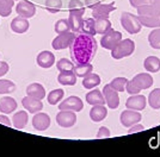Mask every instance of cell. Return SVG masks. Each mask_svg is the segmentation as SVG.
<instances>
[{"label": "cell", "instance_id": "obj_1", "mask_svg": "<svg viewBox=\"0 0 160 157\" xmlns=\"http://www.w3.org/2000/svg\"><path fill=\"white\" fill-rule=\"evenodd\" d=\"M97 51V40L93 36L79 32L71 45V56L77 64L91 63Z\"/></svg>", "mask_w": 160, "mask_h": 157}, {"label": "cell", "instance_id": "obj_2", "mask_svg": "<svg viewBox=\"0 0 160 157\" xmlns=\"http://www.w3.org/2000/svg\"><path fill=\"white\" fill-rule=\"evenodd\" d=\"M121 24H122V27L130 35H136L142 29L138 16L129 12H123L121 14Z\"/></svg>", "mask_w": 160, "mask_h": 157}, {"label": "cell", "instance_id": "obj_3", "mask_svg": "<svg viewBox=\"0 0 160 157\" xmlns=\"http://www.w3.org/2000/svg\"><path fill=\"white\" fill-rule=\"evenodd\" d=\"M134 51H135V43L133 40L129 38H122L120 43L111 50V56L115 59H122L130 56Z\"/></svg>", "mask_w": 160, "mask_h": 157}, {"label": "cell", "instance_id": "obj_4", "mask_svg": "<svg viewBox=\"0 0 160 157\" xmlns=\"http://www.w3.org/2000/svg\"><path fill=\"white\" fill-rule=\"evenodd\" d=\"M74 38H75V32H63V33H59L55 38L53 39L52 42V46H53L54 50H63V49H67L72 45Z\"/></svg>", "mask_w": 160, "mask_h": 157}, {"label": "cell", "instance_id": "obj_5", "mask_svg": "<svg viewBox=\"0 0 160 157\" xmlns=\"http://www.w3.org/2000/svg\"><path fill=\"white\" fill-rule=\"evenodd\" d=\"M121 40H122V33L120 31H116V30L111 29L109 32L103 35V37L100 39V45L103 46L104 49L111 51Z\"/></svg>", "mask_w": 160, "mask_h": 157}, {"label": "cell", "instance_id": "obj_6", "mask_svg": "<svg viewBox=\"0 0 160 157\" xmlns=\"http://www.w3.org/2000/svg\"><path fill=\"white\" fill-rule=\"evenodd\" d=\"M56 123L63 129H69L77 123V114L74 111L60 110V112L56 114Z\"/></svg>", "mask_w": 160, "mask_h": 157}, {"label": "cell", "instance_id": "obj_7", "mask_svg": "<svg viewBox=\"0 0 160 157\" xmlns=\"http://www.w3.org/2000/svg\"><path fill=\"white\" fill-rule=\"evenodd\" d=\"M103 95L105 99V104L108 105V107L110 110H116L120 106V97H118V92L116 89H113L110 86V83L104 86L103 88Z\"/></svg>", "mask_w": 160, "mask_h": 157}, {"label": "cell", "instance_id": "obj_8", "mask_svg": "<svg viewBox=\"0 0 160 157\" xmlns=\"http://www.w3.org/2000/svg\"><path fill=\"white\" fill-rule=\"evenodd\" d=\"M142 116H141L140 111H134V110H124V111L121 113V124L123 125L124 127H130L133 125L140 123Z\"/></svg>", "mask_w": 160, "mask_h": 157}, {"label": "cell", "instance_id": "obj_9", "mask_svg": "<svg viewBox=\"0 0 160 157\" xmlns=\"http://www.w3.org/2000/svg\"><path fill=\"white\" fill-rule=\"evenodd\" d=\"M16 12L23 18H32L36 14V6L28 0H19L16 5Z\"/></svg>", "mask_w": 160, "mask_h": 157}, {"label": "cell", "instance_id": "obj_10", "mask_svg": "<svg viewBox=\"0 0 160 157\" xmlns=\"http://www.w3.org/2000/svg\"><path fill=\"white\" fill-rule=\"evenodd\" d=\"M84 108V104L81 101V99L79 97L72 95L69 98L65 99L63 101H61V104H59V110H69V111L74 112H80Z\"/></svg>", "mask_w": 160, "mask_h": 157}, {"label": "cell", "instance_id": "obj_11", "mask_svg": "<svg viewBox=\"0 0 160 157\" xmlns=\"http://www.w3.org/2000/svg\"><path fill=\"white\" fill-rule=\"evenodd\" d=\"M50 126V117L47 113L37 112L32 117V127L36 131H46Z\"/></svg>", "mask_w": 160, "mask_h": 157}, {"label": "cell", "instance_id": "obj_12", "mask_svg": "<svg viewBox=\"0 0 160 157\" xmlns=\"http://www.w3.org/2000/svg\"><path fill=\"white\" fill-rule=\"evenodd\" d=\"M147 104V99L145 95L142 94H135L132 95L127 99L126 101V107L129 110H134V111H142L145 110Z\"/></svg>", "mask_w": 160, "mask_h": 157}, {"label": "cell", "instance_id": "obj_13", "mask_svg": "<svg viewBox=\"0 0 160 157\" xmlns=\"http://www.w3.org/2000/svg\"><path fill=\"white\" fill-rule=\"evenodd\" d=\"M130 81H132L139 89H141V91L148 89V88H151L152 85H153V78H152V75H149L148 73H140V74L135 75Z\"/></svg>", "mask_w": 160, "mask_h": 157}, {"label": "cell", "instance_id": "obj_14", "mask_svg": "<svg viewBox=\"0 0 160 157\" xmlns=\"http://www.w3.org/2000/svg\"><path fill=\"white\" fill-rule=\"evenodd\" d=\"M22 105L29 113H37L43 110V102L40 99L32 98L30 95H27L22 99Z\"/></svg>", "mask_w": 160, "mask_h": 157}, {"label": "cell", "instance_id": "obj_15", "mask_svg": "<svg viewBox=\"0 0 160 157\" xmlns=\"http://www.w3.org/2000/svg\"><path fill=\"white\" fill-rule=\"evenodd\" d=\"M115 10H116V7H115L113 2H110V4H102L100 2L99 5H97L96 7L92 8V17L94 19H97V18H107V17H109V14L113 12Z\"/></svg>", "mask_w": 160, "mask_h": 157}, {"label": "cell", "instance_id": "obj_16", "mask_svg": "<svg viewBox=\"0 0 160 157\" xmlns=\"http://www.w3.org/2000/svg\"><path fill=\"white\" fill-rule=\"evenodd\" d=\"M36 62H37V64L40 65L41 68L48 69L55 63V55L53 52L48 51V50L41 51L37 55V57H36Z\"/></svg>", "mask_w": 160, "mask_h": 157}, {"label": "cell", "instance_id": "obj_17", "mask_svg": "<svg viewBox=\"0 0 160 157\" xmlns=\"http://www.w3.org/2000/svg\"><path fill=\"white\" fill-rule=\"evenodd\" d=\"M27 95H30L32 98L43 100V99L46 98L47 93H46V88L41 85V83L33 82V83H30L27 87Z\"/></svg>", "mask_w": 160, "mask_h": 157}, {"label": "cell", "instance_id": "obj_18", "mask_svg": "<svg viewBox=\"0 0 160 157\" xmlns=\"http://www.w3.org/2000/svg\"><path fill=\"white\" fill-rule=\"evenodd\" d=\"M29 20L27 18H23V17H16L11 21V30L16 33H25L29 30Z\"/></svg>", "mask_w": 160, "mask_h": 157}, {"label": "cell", "instance_id": "obj_19", "mask_svg": "<svg viewBox=\"0 0 160 157\" xmlns=\"http://www.w3.org/2000/svg\"><path fill=\"white\" fill-rule=\"evenodd\" d=\"M17 101L11 97H2L0 99V112L4 114L13 113L17 110Z\"/></svg>", "mask_w": 160, "mask_h": 157}, {"label": "cell", "instance_id": "obj_20", "mask_svg": "<svg viewBox=\"0 0 160 157\" xmlns=\"http://www.w3.org/2000/svg\"><path fill=\"white\" fill-rule=\"evenodd\" d=\"M108 116V108L104 105H94L90 111V118L94 123H99L104 120Z\"/></svg>", "mask_w": 160, "mask_h": 157}, {"label": "cell", "instance_id": "obj_21", "mask_svg": "<svg viewBox=\"0 0 160 157\" xmlns=\"http://www.w3.org/2000/svg\"><path fill=\"white\" fill-rule=\"evenodd\" d=\"M29 120V116H28V111H18L13 114L12 118V126L16 127L17 130H23L28 124Z\"/></svg>", "mask_w": 160, "mask_h": 157}, {"label": "cell", "instance_id": "obj_22", "mask_svg": "<svg viewBox=\"0 0 160 157\" xmlns=\"http://www.w3.org/2000/svg\"><path fill=\"white\" fill-rule=\"evenodd\" d=\"M86 102L88 105H104L105 104V99H104V95H103V92H100L99 89H92L90 91L86 94Z\"/></svg>", "mask_w": 160, "mask_h": 157}, {"label": "cell", "instance_id": "obj_23", "mask_svg": "<svg viewBox=\"0 0 160 157\" xmlns=\"http://www.w3.org/2000/svg\"><path fill=\"white\" fill-rule=\"evenodd\" d=\"M58 81L60 85L63 86H74L77 83V75L74 74L73 70H66V72H60L58 75Z\"/></svg>", "mask_w": 160, "mask_h": 157}, {"label": "cell", "instance_id": "obj_24", "mask_svg": "<svg viewBox=\"0 0 160 157\" xmlns=\"http://www.w3.org/2000/svg\"><path fill=\"white\" fill-rule=\"evenodd\" d=\"M141 25L145 27H160V16H138Z\"/></svg>", "mask_w": 160, "mask_h": 157}, {"label": "cell", "instance_id": "obj_25", "mask_svg": "<svg viewBox=\"0 0 160 157\" xmlns=\"http://www.w3.org/2000/svg\"><path fill=\"white\" fill-rule=\"evenodd\" d=\"M94 27H96V32L99 33V35H104V33L109 32L112 25H111V21L109 20V18H97L94 19Z\"/></svg>", "mask_w": 160, "mask_h": 157}, {"label": "cell", "instance_id": "obj_26", "mask_svg": "<svg viewBox=\"0 0 160 157\" xmlns=\"http://www.w3.org/2000/svg\"><path fill=\"white\" fill-rule=\"evenodd\" d=\"M143 68L148 73H157L160 70V59L157 56H148L143 61Z\"/></svg>", "mask_w": 160, "mask_h": 157}, {"label": "cell", "instance_id": "obj_27", "mask_svg": "<svg viewBox=\"0 0 160 157\" xmlns=\"http://www.w3.org/2000/svg\"><path fill=\"white\" fill-rule=\"evenodd\" d=\"M100 76L98 74H94V73H90L87 76L82 78V86L84 88L86 89H93L97 86L100 83Z\"/></svg>", "mask_w": 160, "mask_h": 157}, {"label": "cell", "instance_id": "obj_28", "mask_svg": "<svg viewBox=\"0 0 160 157\" xmlns=\"http://www.w3.org/2000/svg\"><path fill=\"white\" fill-rule=\"evenodd\" d=\"M82 16L77 14V13H69L68 17V23H69V27L71 31L73 32H80L81 31V25H82Z\"/></svg>", "mask_w": 160, "mask_h": 157}, {"label": "cell", "instance_id": "obj_29", "mask_svg": "<svg viewBox=\"0 0 160 157\" xmlns=\"http://www.w3.org/2000/svg\"><path fill=\"white\" fill-rule=\"evenodd\" d=\"M136 10H138V16H160V11L152 2L136 7Z\"/></svg>", "mask_w": 160, "mask_h": 157}, {"label": "cell", "instance_id": "obj_30", "mask_svg": "<svg viewBox=\"0 0 160 157\" xmlns=\"http://www.w3.org/2000/svg\"><path fill=\"white\" fill-rule=\"evenodd\" d=\"M93 70V65L91 63H84V64H77L73 67V72L77 78H85Z\"/></svg>", "mask_w": 160, "mask_h": 157}, {"label": "cell", "instance_id": "obj_31", "mask_svg": "<svg viewBox=\"0 0 160 157\" xmlns=\"http://www.w3.org/2000/svg\"><path fill=\"white\" fill-rule=\"evenodd\" d=\"M63 97H65V91L58 88V89L50 91V93L47 95V100L50 105H58L63 99Z\"/></svg>", "mask_w": 160, "mask_h": 157}, {"label": "cell", "instance_id": "obj_32", "mask_svg": "<svg viewBox=\"0 0 160 157\" xmlns=\"http://www.w3.org/2000/svg\"><path fill=\"white\" fill-rule=\"evenodd\" d=\"M80 32L86 33L90 36H96V27H94V18H86L82 20V25H81V31Z\"/></svg>", "mask_w": 160, "mask_h": 157}, {"label": "cell", "instance_id": "obj_33", "mask_svg": "<svg viewBox=\"0 0 160 157\" xmlns=\"http://www.w3.org/2000/svg\"><path fill=\"white\" fill-rule=\"evenodd\" d=\"M68 11H69V13H77L80 16H84L85 4L80 0H71L69 4H68Z\"/></svg>", "mask_w": 160, "mask_h": 157}, {"label": "cell", "instance_id": "obj_34", "mask_svg": "<svg viewBox=\"0 0 160 157\" xmlns=\"http://www.w3.org/2000/svg\"><path fill=\"white\" fill-rule=\"evenodd\" d=\"M148 104L154 110L160 108V88H155L148 95Z\"/></svg>", "mask_w": 160, "mask_h": 157}, {"label": "cell", "instance_id": "obj_35", "mask_svg": "<svg viewBox=\"0 0 160 157\" xmlns=\"http://www.w3.org/2000/svg\"><path fill=\"white\" fill-rule=\"evenodd\" d=\"M148 43L153 49H160V27L154 29L148 35Z\"/></svg>", "mask_w": 160, "mask_h": 157}, {"label": "cell", "instance_id": "obj_36", "mask_svg": "<svg viewBox=\"0 0 160 157\" xmlns=\"http://www.w3.org/2000/svg\"><path fill=\"white\" fill-rule=\"evenodd\" d=\"M128 78H122V76H120V78H115L110 82V86L112 87L113 89H116L117 92H124L126 91V88H127V85H128Z\"/></svg>", "mask_w": 160, "mask_h": 157}, {"label": "cell", "instance_id": "obj_37", "mask_svg": "<svg viewBox=\"0 0 160 157\" xmlns=\"http://www.w3.org/2000/svg\"><path fill=\"white\" fill-rule=\"evenodd\" d=\"M16 91V83L11 80H0V94H8Z\"/></svg>", "mask_w": 160, "mask_h": 157}, {"label": "cell", "instance_id": "obj_38", "mask_svg": "<svg viewBox=\"0 0 160 157\" xmlns=\"http://www.w3.org/2000/svg\"><path fill=\"white\" fill-rule=\"evenodd\" d=\"M61 7H62V0H46V8L48 12H59Z\"/></svg>", "mask_w": 160, "mask_h": 157}, {"label": "cell", "instance_id": "obj_39", "mask_svg": "<svg viewBox=\"0 0 160 157\" xmlns=\"http://www.w3.org/2000/svg\"><path fill=\"white\" fill-rule=\"evenodd\" d=\"M54 30L55 32L58 33H63V32H68L71 30L69 27V23H68V19H60L55 23V26H54Z\"/></svg>", "mask_w": 160, "mask_h": 157}, {"label": "cell", "instance_id": "obj_40", "mask_svg": "<svg viewBox=\"0 0 160 157\" xmlns=\"http://www.w3.org/2000/svg\"><path fill=\"white\" fill-rule=\"evenodd\" d=\"M73 62H71L68 59H61L56 63V68L59 72H66V70H73Z\"/></svg>", "mask_w": 160, "mask_h": 157}, {"label": "cell", "instance_id": "obj_41", "mask_svg": "<svg viewBox=\"0 0 160 157\" xmlns=\"http://www.w3.org/2000/svg\"><path fill=\"white\" fill-rule=\"evenodd\" d=\"M110 136H111L110 130H109L108 127H105V126H102V127H99L98 132H97L96 138H97V139H102V138H109Z\"/></svg>", "mask_w": 160, "mask_h": 157}, {"label": "cell", "instance_id": "obj_42", "mask_svg": "<svg viewBox=\"0 0 160 157\" xmlns=\"http://www.w3.org/2000/svg\"><path fill=\"white\" fill-rule=\"evenodd\" d=\"M126 91L128 92V94H132V95H135V94H140V93H141V89H139V88H138L136 86L134 85L132 81H129V82H128Z\"/></svg>", "mask_w": 160, "mask_h": 157}, {"label": "cell", "instance_id": "obj_43", "mask_svg": "<svg viewBox=\"0 0 160 157\" xmlns=\"http://www.w3.org/2000/svg\"><path fill=\"white\" fill-rule=\"evenodd\" d=\"M12 12V7L7 6L5 4L0 2V16L1 17H8Z\"/></svg>", "mask_w": 160, "mask_h": 157}, {"label": "cell", "instance_id": "obj_44", "mask_svg": "<svg viewBox=\"0 0 160 157\" xmlns=\"http://www.w3.org/2000/svg\"><path fill=\"white\" fill-rule=\"evenodd\" d=\"M143 130H145V126L141 125L140 123H138V124L128 127V133H136V132H141V131H143Z\"/></svg>", "mask_w": 160, "mask_h": 157}, {"label": "cell", "instance_id": "obj_45", "mask_svg": "<svg viewBox=\"0 0 160 157\" xmlns=\"http://www.w3.org/2000/svg\"><path fill=\"white\" fill-rule=\"evenodd\" d=\"M10 67H8V63L7 62H4V61H0V78H2L4 75H6L7 72H8Z\"/></svg>", "mask_w": 160, "mask_h": 157}, {"label": "cell", "instance_id": "obj_46", "mask_svg": "<svg viewBox=\"0 0 160 157\" xmlns=\"http://www.w3.org/2000/svg\"><path fill=\"white\" fill-rule=\"evenodd\" d=\"M148 2H151V0H129V4H130L134 8H136V7H139V6H142V5H145V4H148Z\"/></svg>", "mask_w": 160, "mask_h": 157}, {"label": "cell", "instance_id": "obj_47", "mask_svg": "<svg viewBox=\"0 0 160 157\" xmlns=\"http://www.w3.org/2000/svg\"><path fill=\"white\" fill-rule=\"evenodd\" d=\"M0 124L5 125V126H8V127H11L12 126V123H11V120L8 119L6 114H0Z\"/></svg>", "mask_w": 160, "mask_h": 157}, {"label": "cell", "instance_id": "obj_48", "mask_svg": "<svg viewBox=\"0 0 160 157\" xmlns=\"http://www.w3.org/2000/svg\"><path fill=\"white\" fill-rule=\"evenodd\" d=\"M84 4H85V6L90 7V8H93V7H96L97 5H99L100 0H85Z\"/></svg>", "mask_w": 160, "mask_h": 157}, {"label": "cell", "instance_id": "obj_49", "mask_svg": "<svg viewBox=\"0 0 160 157\" xmlns=\"http://www.w3.org/2000/svg\"><path fill=\"white\" fill-rule=\"evenodd\" d=\"M0 2H2V4H5L10 7H13L14 5V0H0Z\"/></svg>", "mask_w": 160, "mask_h": 157}, {"label": "cell", "instance_id": "obj_50", "mask_svg": "<svg viewBox=\"0 0 160 157\" xmlns=\"http://www.w3.org/2000/svg\"><path fill=\"white\" fill-rule=\"evenodd\" d=\"M151 2L160 11V0H151Z\"/></svg>", "mask_w": 160, "mask_h": 157}, {"label": "cell", "instance_id": "obj_51", "mask_svg": "<svg viewBox=\"0 0 160 157\" xmlns=\"http://www.w3.org/2000/svg\"><path fill=\"white\" fill-rule=\"evenodd\" d=\"M14 1H17V0H14ZM18 1H19V0H18Z\"/></svg>", "mask_w": 160, "mask_h": 157}]
</instances>
